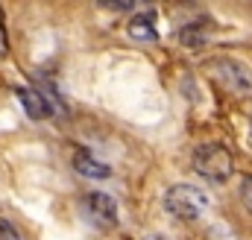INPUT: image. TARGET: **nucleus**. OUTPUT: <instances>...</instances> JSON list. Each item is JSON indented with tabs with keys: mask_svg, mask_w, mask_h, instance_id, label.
Returning <instances> with one entry per match:
<instances>
[{
	"mask_svg": "<svg viewBox=\"0 0 252 240\" xmlns=\"http://www.w3.org/2000/svg\"><path fill=\"white\" fill-rule=\"evenodd\" d=\"M15 97H18V103L24 106V112H27L32 120H41V118H47V115L53 112L50 103L44 100V94H38V91H32V88H18Z\"/></svg>",
	"mask_w": 252,
	"mask_h": 240,
	"instance_id": "6",
	"label": "nucleus"
},
{
	"mask_svg": "<svg viewBox=\"0 0 252 240\" xmlns=\"http://www.w3.org/2000/svg\"><path fill=\"white\" fill-rule=\"evenodd\" d=\"M214 67H217L220 82H226V85H229V88H235V91H247V88L252 85V76L247 73V67H244V64H238V61L220 59V61H214Z\"/></svg>",
	"mask_w": 252,
	"mask_h": 240,
	"instance_id": "4",
	"label": "nucleus"
},
{
	"mask_svg": "<svg viewBox=\"0 0 252 240\" xmlns=\"http://www.w3.org/2000/svg\"><path fill=\"white\" fill-rule=\"evenodd\" d=\"M208 196L205 190L193 187V184H173L164 193V208L176 217V220H199L208 211Z\"/></svg>",
	"mask_w": 252,
	"mask_h": 240,
	"instance_id": "2",
	"label": "nucleus"
},
{
	"mask_svg": "<svg viewBox=\"0 0 252 240\" xmlns=\"http://www.w3.org/2000/svg\"><path fill=\"white\" fill-rule=\"evenodd\" d=\"M0 240H21V235L15 232V226H12V223L0 220Z\"/></svg>",
	"mask_w": 252,
	"mask_h": 240,
	"instance_id": "9",
	"label": "nucleus"
},
{
	"mask_svg": "<svg viewBox=\"0 0 252 240\" xmlns=\"http://www.w3.org/2000/svg\"><path fill=\"white\" fill-rule=\"evenodd\" d=\"M79 208L85 214L88 223H94L97 229L109 232L118 226V202L109 196V193H100V190H91L79 199Z\"/></svg>",
	"mask_w": 252,
	"mask_h": 240,
	"instance_id": "3",
	"label": "nucleus"
},
{
	"mask_svg": "<svg viewBox=\"0 0 252 240\" xmlns=\"http://www.w3.org/2000/svg\"><path fill=\"white\" fill-rule=\"evenodd\" d=\"M241 199H244L247 211L252 214V176H244V181H241Z\"/></svg>",
	"mask_w": 252,
	"mask_h": 240,
	"instance_id": "8",
	"label": "nucleus"
},
{
	"mask_svg": "<svg viewBox=\"0 0 252 240\" xmlns=\"http://www.w3.org/2000/svg\"><path fill=\"white\" fill-rule=\"evenodd\" d=\"M126 30H129V35H132L135 41H156V38H158V32H156L150 15H138V18H132Z\"/></svg>",
	"mask_w": 252,
	"mask_h": 240,
	"instance_id": "7",
	"label": "nucleus"
},
{
	"mask_svg": "<svg viewBox=\"0 0 252 240\" xmlns=\"http://www.w3.org/2000/svg\"><path fill=\"white\" fill-rule=\"evenodd\" d=\"M73 170L79 176H85V179H109L112 176L109 164H103L100 158H94L88 150H76L73 152Z\"/></svg>",
	"mask_w": 252,
	"mask_h": 240,
	"instance_id": "5",
	"label": "nucleus"
},
{
	"mask_svg": "<svg viewBox=\"0 0 252 240\" xmlns=\"http://www.w3.org/2000/svg\"><path fill=\"white\" fill-rule=\"evenodd\" d=\"M190 164H193V170H196L202 179H208V181H226L232 176V170H235L232 152H229L223 144H217V141L199 144V147L193 150Z\"/></svg>",
	"mask_w": 252,
	"mask_h": 240,
	"instance_id": "1",
	"label": "nucleus"
}]
</instances>
